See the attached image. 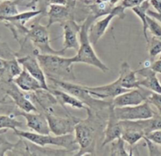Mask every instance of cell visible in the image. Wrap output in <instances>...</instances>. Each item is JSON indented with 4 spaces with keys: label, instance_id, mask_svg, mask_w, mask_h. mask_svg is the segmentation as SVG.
<instances>
[{
    "label": "cell",
    "instance_id": "1",
    "mask_svg": "<svg viewBox=\"0 0 161 156\" xmlns=\"http://www.w3.org/2000/svg\"><path fill=\"white\" fill-rule=\"evenodd\" d=\"M87 118L86 119H80L76 123L74 130L75 141L78 145V152L75 155L83 156L86 154L95 155L96 137L97 130L102 128L105 123L102 117L97 112L88 108L86 110Z\"/></svg>",
    "mask_w": 161,
    "mask_h": 156
},
{
    "label": "cell",
    "instance_id": "2",
    "mask_svg": "<svg viewBox=\"0 0 161 156\" xmlns=\"http://www.w3.org/2000/svg\"><path fill=\"white\" fill-rule=\"evenodd\" d=\"M32 53L36 55L42 66L46 75L50 79L59 81L73 82L76 80L73 71L72 58H66L58 54H43L34 49Z\"/></svg>",
    "mask_w": 161,
    "mask_h": 156
},
{
    "label": "cell",
    "instance_id": "3",
    "mask_svg": "<svg viewBox=\"0 0 161 156\" xmlns=\"http://www.w3.org/2000/svg\"><path fill=\"white\" fill-rule=\"evenodd\" d=\"M94 20L95 19L92 16L90 15L82 24L81 30H80V35H79L80 47L77 50L76 55L72 57V61L75 64L82 63V64L93 66L105 73L109 71V67L106 64H104L96 54L95 51L93 48L92 43L89 39V35H88L90 26Z\"/></svg>",
    "mask_w": 161,
    "mask_h": 156
},
{
    "label": "cell",
    "instance_id": "4",
    "mask_svg": "<svg viewBox=\"0 0 161 156\" xmlns=\"http://www.w3.org/2000/svg\"><path fill=\"white\" fill-rule=\"evenodd\" d=\"M16 136L23 138L25 141L36 144L40 147H46L47 145H53L61 147L74 152L75 149L78 150L79 147L75 141V136L72 133L62 136H52L49 134H42L36 132H28L20 130L18 129L14 130Z\"/></svg>",
    "mask_w": 161,
    "mask_h": 156
},
{
    "label": "cell",
    "instance_id": "5",
    "mask_svg": "<svg viewBox=\"0 0 161 156\" xmlns=\"http://www.w3.org/2000/svg\"><path fill=\"white\" fill-rule=\"evenodd\" d=\"M53 82L55 85L58 86L60 89L69 93L72 95L75 96L78 99L83 102L89 108H91L93 111H99L103 109L108 108L112 101L109 100H104L97 99L93 97L87 89L85 88L84 86L79 84H75L72 82L66 81H59V80L50 79Z\"/></svg>",
    "mask_w": 161,
    "mask_h": 156
},
{
    "label": "cell",
    "instance_id": "6",
    "mask_svg": "<svg viewBox=\"0 0 161 156\" xmlns=\"http://www.w3.org/2000/svg\"><path fill=\"white\" fill-rule=\"evenodd\" d=\"M48 28L47 26L41 24L39 20H37L31 24V28H28L25 40L28 39L33 44L35 49L43 54H64L65 52L62 50H56L51 47Z\"/></svg>",
    "mask_w": 161,
    "mask_h": 156
},
{
    "label": "cell",
    "instance_id": "7",
    "mask_svg": "<svg viewBox=\"0 0 161 156\" xmlns=\"http://www.w3.org/2000/svg\"><path fill=\"white\" fill-rule=\"evenodd\" d=\"M125 9L120 6H115L113 11L108 15L105 16V17L101 20H95L91 24L88 31L89 39L93 46L96 45L99 40L102 38V36L106 32L107 29L109 27L110 23L115 17H119L124 19L125 17Z\"/></svg>",
    "mask_w": 161,
    "mask_h": 156
},
{
    "label": "cell",
    "instance_id": "8",
    "mask_svg": "<svg viewBox=\"0 0 161 156\" xmlns=\"http://www.w3.org/2000/svg\"><path fill=\"white\" fill-rule=\"evenodd\" d=\"M114 111L116 117L120 121H135L147 119L153 117L155 111L151 108L148 101L138 105L115 108Z\"/></svg>",
    "mask_w": 161,
    "mask_h": 156
},
{
    "label": "cell",
    "instance_id": "9",
    "mask_svg": "<svg viewBox=\"0 0 161 156\" xmlns=\"http://www.w3.org/2000/svg\"><path fill=\"white\" fill-rule=\"evenodd\" d=\"M45 116L48 121L50 133L56 136H62L74 133L75 125L80 120V118L75 117L72 115L60 116L55 114L45 113Z\"/></svg>",
    "mask_w": 161,
    "mask_h": 156
},
{
    "label": "cell",
    "instance_id": "10",
    "mask_svg": "<svg viewBox=\"0 0 161 156\" xmlns=\"http://www.w3.org/2000/svg\"><path fill=\"white\" fill-rule=\"evenodd\" d=\"M152 93V91L142 86H139L135 89H129L127 92L115 97L112 100V105L115 108L141 105L147 101Z\"/></svg>",
    "mask_w": 161,
    "mask_h": 156
},
{
    "label": "cell",
    "instance_id": "11",
    "mask_svg": "<svg viewBox=\"0 0 161 156\" xmlns=\"http://www.w3.org/2000/svg\"><path fill=\"white\" fill-rule=\"evenodd\" d=\"M17 59L20 65L23 67V68L28 71L35 78H36L39 82L42 89H47V90L50 89V87L47 84L45 72L34 53H32L31 55L20 56Z\"/></svg>",
    "mask_w": 161,
    "mask_h": 156
},
{
    "label": "cell",
    "instance_id": "12",
    "mask_svg": "<svg viewBox=\"0 0 161 156\" xmlns=\"http://www.w3.org/2000/svg\"><path fill=\"white\" fill-rule=\"evenodd\" d=\"M123 126L121 121L118 119L114 111V107L110 105L108 109V119L106 121L104 133V140L102 147L109 144L110 143L122 137Z\"/></svg>",
    "mask_w": 161,
    "mask_h": 156
},
{
    "label": "cell",
    "instance_id": "13",
    "mask_svg": "<svg viewBox=\"0 0 161 156\" xmlns=\"http://www.w3.org/2000/svg\"><path fill=\"white\" fill-rule=\"evenodd\" d=\"M84 86L93 97L97 99L104 100H108L109 99L113 100L117 96L129 90V89L123 87L120 83H119V82L118 81V79L115 80L113 83L103 85V86H94V87L86 86ZM112 100H109V101H112Z\"/></svg>",
    "mask_w": 161,
    "mask_h": 156
},
{
    "label": "cell",
    "instance_id": "14",
    "mask_svg": "<svg viewBox=\"0 0 161 156\" xmlns=\"http://www.w3.org/2000/svg\"><path fill=\"white\" fill-rule=\"evenodd\" d=\"M63 28L64 42L61 50L65 52L68 50H78L80 47V38L78 37L82 24H79L74 19H70L61 24Z\"/></svg>",
    "mask_w": 161,
    "mask_h": 156
},
{
    "label": "cell",
    "instance_id": "15",
    "mask_svg": "<svg viewBox=\"0 0 161 156\" xmlns=\"http://www.w3.org/2000/svg\"><path fill=\"white\" fill-rule=\"evenodd\" d=\"M26 95L33 103H37L42 108L44 114H55V108L61 105L56 97L47 89H39L35 92L28 93Z\"/></svg>",
    "mask_w": 161,
    "mask_h": 156
},
{
    "label": "cell",
    "instance_id": "16",
    "mask_svg": "<svg viewBox=\"0 0 161 156\" xmlns=\"http://www.w3.org/2000/svg\"><path fill=\"white\" fill-rule=\"evenodd\" d=\"M17 116H23L26 120V126L31 129L32 131L42 134L50 133V126L45 114L36 112H25L20 111Z\"/></svg>",
    "mask_w": 161,
    "mask_h": 156
},
{
    "label": "cell",
    "instance_id": "17",
    "mask_svg": "<svg viewBox=\"0 0 161 156\" xmlns=\"http://www.w3.org/2000/svg\"><path fill=\"white\" fill-rule=\"evenodd\" d=\"M47 13L48 16V23L47 26L48 28L56 23H59L61 25L67 20L74 19L73 10L67 5H49Z\"/></svg>",
    "mask_w": 161,
    "mask_h": 156
},
{
    "label": "cell",
    "instance_id": "18",
    "mask_svg": "<svg viewBox=\"0 0 161 156\" xmlns=\"http://www.w3.org/2000/svg\"><path fill=\"white\" fill-rule=\"evenodd\" d=\"M6 94L14 100L15 105L20 108V111L25 112H37V107L27 97L26 94L20 91L16 85H11L6 89Z\"/></svg>",
    "mask_w": 161,
    "mask_h": 156
},
{
    "label": "cell",
    "instance_id": "19",
    "mask_svg": "<svg viewBox=\"0 0 161 156\" xmlns=\"http://www.w3.org/2000/svg\"><path fill=\"white\" fill-rule=\"evenodd\" d=\"M137 74L142 78L138 81L139 86H142L153 93L161 94V83L157 78V73L151 67H142L138 69Z\"/></svg>",
    "mask_w": 161,
    "mask_h": 156
},
{
    "label": "cell",
    "instance_id": "20",
    "mask_svg": "<svg viewBox=\"0 0 161 156\" xmlns=\"http://www.w3.org/2000/svg\"><path fill=\"white\" fill-rule=\"evenodd\" d=\"M137 75H138L137 70H132L130 64L127 61H124L120 65L119 77L117 79L121 86L125 89H135V88L139 87V85H138L139 78H138Z\"/></svg>",
    "mask_w": 161,
    "mask_h": 156
},
{
    "label": "cell",
    "instance_id": "21",
    "mask_svg": "<svg viewBox=\"0 0 161 156\" xmlns=\"http://www.w3.org/2000/svg\"><path fill=\"white\" fill-rule=\"evenodd\" d=\"M13 83L23 92H35L39 89H42L40 83L36 78H35L29 72L23 68L20 75L14 78Z\"/></svg>",
    "mask_w": 161,
    "mask_h": 156
},
{
    "label": "cell",
    "instance_id": "22",
    "mask_svg": "<svg viewBox=\"0 0 161 156\" xmlns=\"http://www.w3.org/2000/svg\"><path fill=\"white\" fill-rule=\"evenodd\" d=\"M49 91L56 97L58 102L64 108V106H69L72 108H76V109L86 110L88 108V107L82 100L63 89H50V88Z\"/></svg>",
    "mask_w": 161,
    "mask_h": 156
},
{
    "label": "cell",
    "instance_id": "23",
    "mask_svg": "<svg viewBox=\"0 0 161 156\" xmlns=\"http://www.w3.org/2000/svg\"><path fill=\"white\" fill-rule=\"evenodd\" d=\"M85 3H91L87 5V7L91 11V15L95 20L109 14L115 7V4L107 0H92L86 1Z\"/></svg>",
    "mask_w": 161,
    "mask_h": 156
},
{
    "label": "cell",
    "instance_id": "24",
    "mask_svg": "<svg viewBox=\"0 0 161 156\" xmlns=\"http://www.w3.org/2000/svg\"><path fill=\"white\" fill-rule=\"evenodd\" d=\"M149 6H150V3H149V0H146L144 3H142L140 6H136V7L132 8L131 10L135 13V15L138 16L141 20L143 28V34H144V37L146 39V42H149V38L147 35L148 31V24H147V11L149 9Z\"/></svg>",
    "mask_w": 161,
    "mask_h": 156
},
{
    "label": "cell",
    "instance_id": "25",
    "mask_svg": "<svg viewBox=\"0 0 161 156\" xmlns=\"http://www.w3.org/2000/svg\"><path fill=\"white\" fill-rule=\"evenodd\" d=\"M19 13L18 4L14 0H4L0 3V20Z\"/></svg>",
    "mask_w": 161,
    "mask_h": 156
},
{
    "label": "cell",
    "instance_id": "26",
    "mask_svg": "<svg viewBox=\"0 0 161 156\" xmlns=\"http://www.w3.org/2000/svg\"><path fill=\"white\" fill-rule=\"evenodd\" d=\"M145 137H146V134L143 132L139 131L138 130L131 128H123L121 137L129 145L133 147L138 141H141L142 139H144Z\"/></svg>",
    "mask_w": 161,
    "mask_h": 156
},
{
    "label": "cell",
    "instance_id": "27",
    "mask_svg": "<svg viewBox=\"0 0 161 156\" xmlns=\"http://www.w3.org/2000/svg\"><path fill=\"white\" fill-rule=\"evenodd\" d=\"M23 122L15 119V116H4L0 115V130H13L24 127Z\"/></svg>",
    "mask_w": 161,
    "mask_h": 156
},
{
    "label": "cell",
    "instance_id": "28",
    "mask_svg": "<svg viewBox=\"0 0 161 156\" xmlns=\"http://www.w3.org/2000/svg\"><path fill=\"white\" fill-rule=\"evenodd\" d=\"M110 155L113 156H127L130 153L125 149V141L122 137L110 143Z\"/></svg>",
    "mask_w": 161,
    "mask_h": 156
},
{
    "label": "cell",
    "instance_id": "29",
    "mask_svg": "<svg viewBox=\"0 0 161 156\" xmlns=\"http://www.w3.org/2000/svg\"><path fill=\"white\" fill-rule=\"evenodd\" d=\"M22 70H23V68H21L20 63L18 62L17 59L8 61L6 72H7L8 75H9V81H13L14 78H15L18 75H20Z\"/></svg>",
    "mask_w": 161,
    "mask_h": 156
},
{
    "label": "cell",
    "instance_id": "30",
    "mask_svg": "<svg viewBox=\"0 0 161 156\" xmlns=\"http://www.w3.org/2000/svg\"><path fill=\"white\" fill-rule=\"evenodd\" d=\"M148 44V50H149V53L150 57L154 58L157 55L161 53V37H156L153 36Z\"/></svg>",
    "mask_w": 161,
    "mask_h": 156
},
{
    "label": "cell",
    "instance_id": "31",
    "mask_svg": "<svg viewBox=\"0 0 161 156\" xmlns=\"http://www.w3.org/2000/svg\"><path fill=\"white\" fill-rule=\"evenodd\" d=\"M7 131V130H1L0 131V156L5 155V154L8 152L14 151L17 144H13L10 143L6 137L4 136V133Z\"/></svg>",
    "mask_w": 161,
    "mask_h": 156
},
{
    "label": "cell",
    "instance_id": "32",
    "mask_svg": "<svg viewBox=\"0 0 161 156\" xmlns=\"http://www.w3.org/2000/svg\"><path fill=\"white\" fill-rule=\"evenodd\" d=\"M147 24L148 29L153 35V36L156 37H161V24L157 20L150 16H147Z\"/></svg>",
    "mask_w": 161,
    "mask_h": 156
},
{
    "label": "cell",
    "instance_id": "33",
    "mask_svg": "<svg viewBox=\"0 0 161 156\" xmlns=\"http://www.w3.org/2000/svg\"><path fill=\"white\" fill-rule=\"evenodd\" d=\"M143 140L146 142V145L149 150V155H161V151L157 146L158 144L154 143L146 137H145Z\"/></svg>",
    "mask_w": 161,
    "mask_h": 156
},
{
    "label": "cell",
    "instance_id": "34",
    "mask_svg": "<svg viewBox=\"0 0 161 156\" xmlns=\"http://www.w3.org/2000/svg\"><path fill=\"white\" fill-rule=\"evenodd\" d=\"M147 101L157 108L158 113L161 116V94L153 92L148 98Z\"/></svg>",
    "mask_w": 161,
    "mask_h": 156
},
{
    "label": "cell",
    "instance_id": "35",
    "mask_svg": "<svg viewBox=\"0 0 161 156\" xmlns=\"http://www.w3.org/2000/svg\"><path fill=\"white\" fill-rule=\"evenodd\" d=\"M146 0H122L120 5L124 9H132L134 7L140 6L142 3H144Z\"/></svg>",
    "mask_w": 161,
    "mask_h": 156
},
{
    "label": "cell",
    "instance_id": "36",
    "mask_svg": "<svg viewBox=\"0 0 161 156\" xmlns=\"http://www.w3.org/2000/svg\"><path fill=\"white\" fill-rule=\"evenodd\" d=\"M146 137L149 138L154 143H156L158 145L161 146V130H155L153 132H151L150 133L146 136Z\"/></svg>",
    "mask_w": 161,
    "mask_h": 156
},
{
    "label": "cell",
    "instance_id": "37",
    "mask_svg": "<svg viewBox=\"0 0 161 156\" xmlns=\"http://www.w3.org/2000/svg\"><path fill=\"white\" fill-rule=\"evenodd\" d=\"M149 3L156 12L161 13V0H149Z\"/></svg>",
    "mask_w": 161,
    "mask_h": 156
},
{
    "label": "cell",
    "instance_id": "38",
    "mask_svg": "<svg viewBox=\"0 0 161 156\" xmlns=\"http://www.w3.org/2000/svg\"><path fill=\"white\" fill-rule=\"evenodd\" d=\"M151 68L157 72V74L161 75V59H159L158 61H156L152 63L151 64Z\"/></svg>",
    "mask_w": 161,
    "mask_h": 156
},
{
    "label": "cell",
    "instance_id": "39",
    "mask_svg": "<svg viewBox=\"0 0 161 156\" xmlns=\"http://www.w3.org/2000/svg\"><path fill=\"white\" fill-rule=\"evenodd\" d=\"M147 14L149 16H150V17L155 18L156 20H158V21L161 24V13H157L156 11H153L149 9V10L147 11Z\"/></svg>",
    "mask_w": 161,
    "mask_h": 156
},
{
    "label": "cell",
    "instance_id": "40",
    "mask_svg": "<svg viewBox=\"0 0 161 156\" xmlns=\"http://www.w3.org/2000/svg\"><path fill=\"white\" fill-rule=\"evenodd\" d=\"M7 62L8 61L0 57V71H6V67H7Z\"/></svg>",
    "mask_w": 161,
    "mask_h": 156
},
{
    "label": "cell",
    "instance_id": "41",
    "mask_svg": "<svg viewBox=\"0 0 161 156\" xmlns=\"http://www.w3.org/2000/svg\"><path fill=\"white\" fill-rule=\"evenodd\" d=\"M3 1H4V0H3ZM14 1H17V0H14Z\"/></svg>",
    "mask_w": 161,
    "mask_h": 156
}]
</instances>
